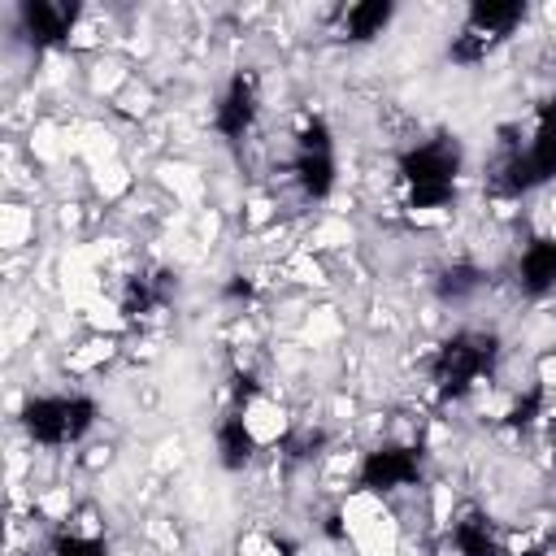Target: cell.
I'll use <instances>...</instances> for the list:
<instances>
[{
  "label": "cell",
  "mask_w": 556,
  "mask_h": 556,
  "mask_svg": "<svg viewBox=\"0 0 556 556\" xmlns=\"http://www.w3.org/2000/svg\"><path fill=\"white\" fill-rule=\"evenodd\" d=\"M552 178H556V96L539 104L526 143H504L495 152V161L486 169V187H491V195L517 200V195L539 191Z\"/></svg>",
  "instance_id": "obj_1"
},
{
  "label": "cell",
  "mask_w": 556,
  "mask_h": 556,
  "mask_svg": "<svg viewBox=\"0 0 556 556\" xmlns=\"http://www.w3.org/2000/svg\"><path fill=\"white\" fill-rule=\"evenodd\" d=\"M465 152L452 135H434L417 148H408L400 156V182H404V204L426 213V208H443L456 195V178H460Z\"/></svg>",
  "instance_id": "obj_2"
},
{
  "label": "cell",
  "mask_w": 556,
  "mask_h": 556,
  "mask_svg": "<svg viewBox=\"0 0 556 556\" xmlns=\"http://www.w3.org/2000/svg\"><path fill=\"white\" fill-rule=\"evenodd\" d=\"M495 365H500V334L495 330H456L439 343V352L430 361V378H434L439 400H460Z\"/></svg>",
  "instance_id": "obj_3"
},
{
  "label": "cell",
  "mask_w": 556,
  "mask_h": 556,
  "mask_svg": "<svg viewBox=\"0 0 556 556\" xmlns=\"http://www.w3.org/2000/svg\"><path fill=\"white\" fill-rule=\"evenodd\" d=\"M96 417H100V404L91 395H78V391H70V395H30L17 413L22 430L39 447H70V443L87 439Z\"/></svg>",
  "instance_id": "obj_4"
},
{
  "label": "cell",
  "mask_w": 556,
  "mask_h": 556,
  "mask_svg": "<svg viewBox=\"0 0 556 556\" xmlns=\"http://www.w3.org/2000/svg\"><path fill=\"white\" fill-rule=\"evenodd\" d=\"M526 13L530 9L521 0H473L469 13H465V22H460V30L447 43V61H456V65L486 61L526 22Z\"/></svg>",
  "instance_id": "obj_5"
},
{
  "label": "cell",
  "mask_w": 556,
  "mask_h": 556,
  "mask_svg": "<svg viewBox=\"0 0 556 556\" xmlns=\"http://www.w3.org/2000/svg\"><path fill=\"white\" fill-rule=\"evenodd\" d=\"M291 178L300 187L304 200H326L334 191L339 178V161H334V135L321 117H308L295 135V152H291Z\"/></svg>",
  "instance_id": "obj_6"
},
{
  "label": "cell",
  "mask_w": 556,
  "mask_h": 556,
  "mask_svg": "<svg viewBox=\"0 0 556 556\" xmlns=\"http://www.w3.org/2000/svg\"><path fill=\"white\" fill-rule=\"evenodd\" d=\"M417 482H421V452L408 443H382L361 456L356 486L369 495H391V491H404Z\"/></svg>",
  "instance_id": "obj_7"
},
{
  "label": "cell",
  "mask_w": 556,
  "mask_h": 556,
  "mask_svg": "<svg viewBox=\"0 0 556 556\" xmlns=\"http://www.w3.org/2000/svg\"><path fill=\"white\" fill-rule=\"evenodd\" d=\"M78 17H83L78 0H22L17 4V35L39 52L61 48V43H70Z\"/></svg>",
  "instance_id": "obj_8"
},
{
  "label": "cell",
  "mask_w": 556,
  "mask_h": 556,
  "mask_svg": "<svg viewBox=\"0 0 556 556\" xmlns=\"http://www.w3.org/2000/svg\"><path fill=\"white\" fill-rule=\"evenodd\" d=\"M256 113H261V87H256V78H252L248 70H239V74L226 83V91H222V100H217V109H213V130H217L226 143H239V139L256 126Z\"/></svg>",
  "instance_id": "obj_9"
},
{
  "label": "cell",
  "mask_w": 556,
  "mask_h": 556,
  "mask_svg": "<svg viewBox=\"0 0 556 556\" xmlns=\"http://www.w3.org/2000/svg\"><path fill=\"white\" fill-rule=\"evenodd\" d=\"M517 287L526 295L556 291V235H539L526 243V252L517 261Z\"/></svg>",
  "instance_id": "obj_10"
},
{
  "label": "cell",
  "mask_w": 556,
  "mask_h": 556,
  "mask_svg": "<svg viewBox=\"0 0 556 556\" xmlns=\"http://www.w3.org/2000/svg\"><path fill=\"white\" fill-rule=\"evenodd\" d=\"M213 443H217V460H222V469H243V465L256 456V434H252L243 408H230V413L217 421Z\"/></svg>",
  "instance_id": "obj_11"
},
{
  "label": "cell",
  "mask_w": 556,
  "mask_h": 556,
  "mask_svg": "<svg viewBox=\"0 0 556 556\" xmlns=\"http://www.w3.org/2000/svg\"><path fill=\"white\" fill-rule=\"evenodd\" d=\"M169 295H174V278H169V274H161V269L135 274V278L126 282V291H122V313H126L130 321H135V317H148V313L165 308Z\"/></svg>",
  "instance_id": "obj_12"
},
{
  "label": "cell",
  "mask_w": 556,
  "mask_h": 556,
  "mask_svg": "<svg viewBox=\"0 0 556 556\" xmlns=\"http://www.w3.org/2000/svg\"><path fill=\"white\" fill-rule=\"evenodd\" d=\"M452 547H456V556H500V539L491 530V517L478 508L460 513L452 521Z\"/></svg>",
  "instance_id": "obj_13"
},
{
  "label": "cell",
  "mask_w": 556,
  "mask_h": 556,
  "mask_svg": "<svg viewBox=\"0 0 556 556\" xmlns=\"http://www.w3.org/2000/svg\"><path fill=\"white\" fill-rule=\"evenodd\" d=\"M391 17H395V4L391 0H361V4H352L343 13V39L369 43V39H378L391 26Z\"/></svg>",
  "instance_id": "obj_14"
},
{
  "label": "cell",
  "mask_w": 556,
  "mask_h": 556,
  "mask_svg": "<svg viewBox=\"0 0 556 556\" xmlns=\"http://www.w3.org/2000/svg\"><path fill=\"white\" fill-rule=\"evenodd\" d=\"M486 269L482 265H473V261H456V265H447L439 278H434V291H439V300H447V304H469L482 287H486Z\"/></svg>",
  "instance_id": "obj_15"
},
{
  "label": "cell",
  "mask_w": 556,
  "mask_h": 556,
  "mask_svg": "<svg viewBox=\"0 0 556 556\" xmlns=\"http://www.w3.org/2000/svg\"><path fill=\"white\" fill-rule=\"evenodd\" d=\"M543 404H547V391L543 387H530V391H521L513 404H508V413H504V426L508 430H526L539 413H543Z\"/></svg>",
  "instance_id": "obj_16"
},
{
  "label": "cell",
  "mask_w": 556,
  "mask_h": 556,
  "mask_svg": "<svg viewBox=\"0 0 556 556\" xmlns=\"http://www.w3.org/2000/svg\"><path fill=\"white\" fill-rule=\"evenodd\" d=\"M48 556H113V552H109V543L96 539V534H70V530H65V534L52 539Z\"/></svg>",
  "instance_id": "obj_17"
},
{
  "label": "cell",
  "mask_w": 556,
  "mask_h": 556,
  "mask_svg": "<svg viewBox=\"0 0 556 556\" xmlns=\"http://www.w3.org/2000/svg\"><path fill=\"white\" fill-rule=\"evenodd\" d=\"M321 447H326V434L313 430V426H304V430H295V434L282 439V452H287L291 460H308V456H317Z\"/></svg>",
  "instance_id": "obj_18"
},
{
  "label": "cell",
  "mask_w": 556,
  "mask_h": 556,
  "mask_svg": "<svg viewBox=\"0 0 556 556\" xmlns=\"http://www.w3.org/2000/svg\"><path fill=\"white\" fill-rule=\"evenodd\" d=\"M252 278H243V274H235L230 282H226V300H252Z\"/></svg>",
  "instance_id": "obj_19"
},
{
  "label": "cell",
  "mask_w": 556,
  "mask_h": 556,
  "mask_svg": "<svg viewBox=\"0 0 556 556\" xmlns=\"http://www.w3.org/2000/svg\"><path fill=\"white\" fill-rule=\"evenodd\" d=\"M552 465H556V447H552Z\"/></svg>",
  "instance_id": "obj_20"
}]
</instances>
